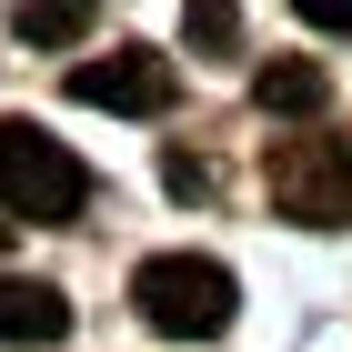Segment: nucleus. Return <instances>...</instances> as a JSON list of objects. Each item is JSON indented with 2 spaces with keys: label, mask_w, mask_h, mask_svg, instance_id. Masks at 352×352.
Listing matches in <instances>:
<instances>
[{
  "label": "nucleus",
  "mask_w": 352,
  "mask_h": 352,
  "mask_svg": "<svg viewBox=\"0 0 352 352\" xmlns=\"http://www.w3.org/2000/svg\"><path fill=\"white\" fill-rule=\"evenodd\" d=\"M182 30H191V51L232 60V51H242V0H191V10H182Z\"/></svg>",
  "instance_id": "obj_8"
},
{
  "label": "nucleus",
  "mask_w": 352,
  "mask_h": 352,
  "mask_svg": "<svg viewBox=\"0 0 352 352\" xmlns=\"http://www.w3.org/2000/svg\"><path fill=\"white\" fill-rule=\"evenodd\" d=\"M312 30H332V41H352V0H292Z\"/></svg>",
  "instance_id": "obj_9"
},
{
  "label": "nucleus",
  "mask_w": 352,
  "mask_h": 352,
  "mask_svg": "<svg viewBox=\"0 0 352 352\" xmlns=\"http://www.w3.org/2000/svg\"><path fill=\"white\" fill-rule=\"evenodd\" d=\"M272 212L302 221V232H352V141L332 131H302V141H272Z\"/></svg>",
  "instance_id": "obj_2"
},
{
  "label": "nucleus",
  "mask_w": 352,
  "mask_h": 352,
  "mask_svg": "<svg viewBox=\"0 0 352 352\" xmlns=\"http://www.w3.org/2000/svg\"><path fill=\"white\" fill-rule=\"evenodd\" d=\"M252 101H262L272 121H322V101H332V71H322V60H262Z\"/></svg>",
  "instance_id": "obj_6"
},
{
  "label": "nucleus",
  "mask_w": 352,
  "mask_h": 352,
  "mask_svg": "<svg viewBox=\"0 0 352 352\" xmlns=\"http://www.w3.org/2000/svg\"><path fill=\"white\" fill-rule=\"evenodd\" d=\"M60 332H71V302H60L51 282H30V272H0V342L51 352Z\"/></svg>",
  "instance_id": "obj_5"
},
{
  "label": "nucleus",
  "mask_w": 352,
  "mask_h": 352,
  "mask_svg": "<svg viewBox=\"0 0 352 352\" xmlns=\"http://www.w3.org/2000/svg\"><path fill=\"white\" fill-rule=\"evenodd\" d=\"M91 201V171L71 162V141H51L41 121H0V212L10 221H71Z\"/></svg>",
  "instance_id": "obj_3"
},
{
  "label": "nucleus",
  "mask_w": 352,
  "mask_h": 352,
  "mask_svg": "<svg viewBox=\"0 0 352 352\" xmlns=\"http://www.w3.org/2000/svg\"><path fill=\"white\" fill-rule=\"evenodd\" d=\"M0 252H10V221H0Z\"/></svg>",
  "instance_id": "obj_11"
},
{
  "label": "nucleus",
  "mask_w": 352,
  "mask_h": 352,
  "mask_svg": "<svg viewBox=\"0 0 352 352\" xmlns=\"http://www.w3.org/2000/svg\"><path fill=\"white\" fill-rule=\"evenodd\" d=\"M10 30H21L30 51H71V41L91 30V0H21V10H10Z\"/></svg>",
  "instance_id": "obj_7"
},
{
  "label": "nucleus",
  "mask_w": 352,
  "mask_h": 352,
  "mask_svg": "<svg viewBox=\"0 0 352 352\" xmlns=\"http://www.w3.org/2000/svg\"><path fill=\"white\" fill-rule=\"evenodd\" d=\"M131 312L151 332H171V342H212V332L242 312V282H232L212 252H151V262L131 272Z\"/></svg>",
  "instance_id": "obj_1"
},
{
  "label": "nucleus",
  "mask_w": 352,
  "mask_h": 352,
  "mask_svg": "<svg viewBox=\"0 0 352 352\" xmlns=\"http://www.w3.org/2000/svg\"><path fill=\"white\" fill-rule=\"evenodd\" d=\"M171 60L162 51H111V60H81L71 71V101H91V111H131V121H151V111H171Z\"/></svg>",
  "instance_id": "obj_4"
},
{
  "label": "nucleus",
  "mask_w": 352,
  "mask_h": 352,
  "mask_svg": "<svg viewBox=\"0 0 352 352\" xmlns=\"http://www.w3.org/2000/svg\"><path fill=\"white\" fill-rule=\"evenodd\" d=\"M171 191H182V201H201V191H212V171L191 162V151H171Z\"/></svg>",
  "instance_id": "obj_10"
}]
</instances>
